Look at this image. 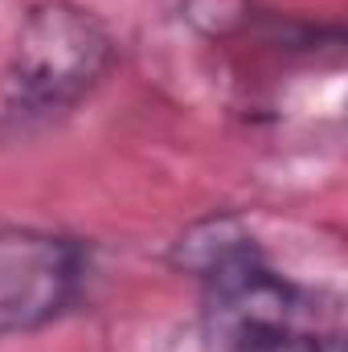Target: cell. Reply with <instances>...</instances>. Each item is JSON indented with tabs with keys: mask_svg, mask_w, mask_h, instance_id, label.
Here are the masks:
<instances>
[{
	"mask_svg": "<svg viewBox=\"0 0 348 352\" xmlns=\"http://www.w3.org/2000/svg\"><path fill=\"white\" fill-rule=\"evenodd\" d=\"M111 58V29L90 8L45 0L17 29L8 58V94L25 111H62L107 74Z\"/></svg>",
	"mask_w": 348,
	"mask_h": 352,
	"instance_id": "6da1fadb",
	"label": "cell"
},
{
	"mask_svg": "<svg viewBox=\"0 0 348 352\" xmlns=\"http://www.w3.org/2000/svg\"><path fill=\"white\" fill-rule=\"evenodd\" d=\"M83 274L78 242L29 230V226H4L0 230V336L37 332L50 320H58Z\"/></svg>",
	"mask_w": 348,
	"mask_h": 352,
	"instance_id": "7a4b0ae2",
	"label": "cell"
},
{
	"mask_svg": "<svg viewBox=\"0 0 348 352\" xmlns=\"http://www.w3.org/2000/svg\"><path fill=\"white\" fill-rule=\"evenodd\" d=\"M242 254H254V242L246 238L242 221L238 217H205V221H197L193 230L180 234L173 263L205 278V274L221 270L226 263H234Z\"/></svg>",
	"mask_w": 348,
	"mask_h": 352,
	"instance_id": "3957f363",
	"label": "cell"
}]
</instances>
